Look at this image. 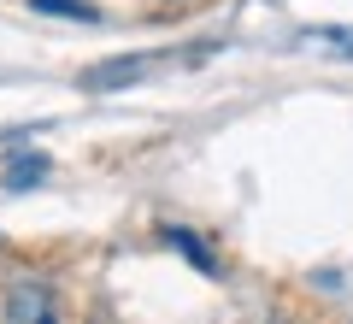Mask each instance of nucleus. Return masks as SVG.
<instances>
[{
    "instance_id": "1",
    "label": "nucleus",
    "mask_w": 353,
    "mask_h": 324,
    "mask_svg": "<svg viewBox=\"0 0 353 324\" xmlns=\"http://www.w3.org/2000/svg\"><path fill=\"white\" fill-rule=\"evenodd\" d=\"M153 65H159V53H124V59H101V65H88L77 83H83L88 95H106V88H124V83H136V77H148Z\"/></svg>"
},
{
    "instance_id": "2",
    "label": "nucleus",
    "mask_w": 353,
    "mask_h": 324,
    "mask_svg": "<svg viewBox=\"0 0 353 324\" xmlns=\"http://www.w3.org/2000/svg\"><path fill=\"white\" fill-rule=\"evenodd\" d=\"M0 312H6L12 324H41V318L59 312V301H53V289H41V283H12L6 295H0Z\"/></svg>"
},
{
    "instance_id": "3",
    "label": "nucleus",
    "mask_w": 353,
    "mask_h": 324,
    "mask_svg": "<svg viewBox=\"0 0 353 324\" xmlns=\"http://www.w3.org/2000/svg\"><path fill=\"white\" fill-rule=\"evenodd\" d=\"M165 242H171V248H176V254H189V260H194V265H201V271H206V277H218V254H212V248H206V242H201V236H189V230H183V225H165Z\"/></svg>"
},
{
    "instance_id": "4",
    "label": "nucleus",
    "mask_w": 353,
    "mask_h": 324,
    "mask_svg": "<svg viewBox=\"0 0 353 324\" xmlns=\"http://www.w3.org/2000/svg\"><path fill=\"white\" fill-rule=\"evenodd\" d=\"M30 6L53 18H77V24H101V6H88V0H30Z\"/></svg>"
},
{
    "instance_id": "5",
    "label": "nucleus",
    "mask_w": 353,
    "mask_h": 324,
    "mask_svg": "<svg viewBox=\"0 0 353 324\" xmlns=\"http://www.w3.org/2000/svg\"><path fill=\"white\" fill-rule=\"evenodd\" d=\"M41 177H48V160H41V153H24V160L6 171V189H36Z\"/></svg>"
}]
</instances>
